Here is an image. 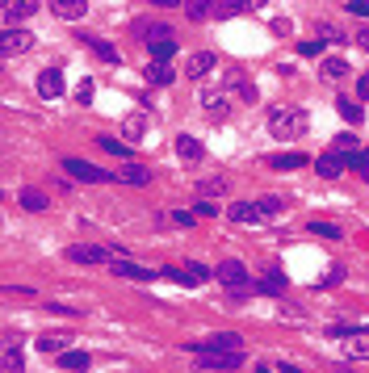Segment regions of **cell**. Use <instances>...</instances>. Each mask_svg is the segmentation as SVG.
<instances>
[{"label":"cell","instance_id":"cell-1","mask_svg":"<svg viewBox=\"0 0 369 373\" xmlns=\"http://www.w3.org/2000/svg\"><path fill=\"white\" fill-rule=\"evenodd\" d=\"M306 126H310V118H306L302 110H273V114H269V130H273L277 139H302Z\"/></svg>","mask_w":369,"mask_h":373},{"label":"cell","instance_id":"cell-2","mask_svg":"<svg viewBox=\"0 0 369 373\" xmlns=\"http://www.w3.org/2000/svg\"><path fill=\"white\" fill-rule=\"evenodd\" d=\"M63 172L72 177V181H80V185H97V181H105V177H110V172H101L97 164H88V159H63Z\"/></svg>","mask_w":369,"mask_h":373},{"label":"cell","instance_id":"cell-3","mask_svg":"<svg viewBox=\"0 0 369 373\" xmlns=\"http://www.w3.org/2000/svg\"><path fill=\"white\" fill-rule=\"evenodd\" d=\"M193 352H243V340L235 332H223V336H210V340H197Z\"/></svg>","mask_w":369,"mask_h":373},{"label":"cell","instance_id":"cell-4","mask_svg":"<svg viewBox=\"0 0 369 373\" xmlns=\"http://www.w3.org/2000/svg\"><path fill=\"white\" fill-rule=\"evenodd\" d=\"M30 42H34V34H30V30L9 26V30H5V38H0V50H5V59H13V55H26Z\"/></svg>","mask_w":369,"mask_h":373},{"label":"cell","instance_id":"cell-5","mask_svg":"<svg viewBox=\"0 0 369 373\" xmlns=\"http://www.w3.org/2000/svg\"><path fill=\"white\" fill-rule=\"evenodd\" d=\"M215 277L223 281V285H231V290H248V269L239 260H223L219 269H215Z\"/></svg>","mask_w":369,"mask_h":373},{"label":"cell","instance_id":"cell-6","mask_svg":"<svg viewBox=\"0 0 369 373\" xmlns=\"http://www.w3.org/2000/svg\"><path fill=\"white\" fill-rule=\"evenodd\" d=\"M239 365H243V352H201V369H210V373L239 369Z\"/></svg>","mask_w":369,"mask_h":373},{"label":"cell","instance_id":"cell-7","mask_svg":"<svg viewBox=\"0 0 369 373\" xmlns=\"http://www.w3.org/2000/svg\"><path fill=\"white\" fill-rule=\"evenodd\" d=\"M168 277H177L181 285H206L210 281V269L206 264H197V260H189V269H164Z\"/></svg>","mask_w":369,"mask_h":373},{"label":"cell","instance_id":"cell-8","mask_svg":"<svg viewBox=\"0 0 369 373\" xmlns=\"http://www.w3.org/2000/svg\"><path fill=\"white\" fill-rule=\"evenodd\" d=\"M227 214H231L235 223L252 227V223H260V219H265V210H260V201H235V205H227Z\"/></svg>","mask_w":369,"mask_h":373},{"label":"cell","instance_id":"cell-9","mask_svg":"<svg viewBox=\"0 0 369 373\" xmlns=\"http://www.w3.org/2000/svg\"><path fill=\"white\" fill-rule=\"evenodd\" d=\"M315 168H319V177L336 181V177L348 168V155H340V151H328V155H319V159H315Z\"/></svg>","mask_w":369,"mask_h":373},{"label":"cell","instance_id":"cell-10","mask_svg":"<svg viewBox=\"0 0 369 373\" xmlns=\"http://www.w3.org/2000/svg\"><path fill=\"white\" fill-rule=\"evenodd\" d=\"M50 13L63 17V21H80L88 13V0H50Z\"/></svg>","mask_w":369,"mask_h":373},{"label":"cell","instance_id":"cell-11","mask_svg":"<svg viewBox=\"0 0 369 373\" xmlns=\"http://www.w3.org/2000/svg\"><path fill=\"white\" fill-rule=\"evenodd\" d=\"M38 97H46V101H55V97H63V76H59L55 68H46V72L38 76Z\"/></svg>","mask_w":369,"mask_h":373},{"label":"cell","instance_id":"cell-12","mask_svg":"<svg viewBox=\"0 0 369 373\" xmlns=\"http://www.w3.org/2000/svg\"><path fill=\"white\" fill-rule=\"evenodd\" d=\"M114 181H122V185H134V189H143V185H151V172H147L143 164H126V168H118V172H114Z\"/></svg>","mask_w":369,"mask_h":373},{"label":"cell","instance_id":"cell-13","mask_svg":"<svg viewBox=\"0 0 369 373\" xmlns=\"http://www.w3.org/2000/svg\"><path fill=\"white\" fill-rule=\"evenodd\" d=\"M68 260H76V264H101L105 252L92 248V243H76V248H68Z\"/></svg>","mask_w":369,"mask_h":373},{"label":"cell","instance_id":"cell-14","mask_svg":"<svg viewBox=\"0 0 369 373\" xmlns=\"http://www.w3.org/2000/svg\"><path fill=\"white\" fill-rule=\"evenodd\" d=\"M17 205L30 210V214H42L50 201H46V193H38V189H21V193H17Z\"/></svg>","mask_w":369,"mask_h":373},{"label":"cell","instance_id":"cell-15","mask_svg":"<svg viewBox=\"0 0 369 373\" xmlns=\"http://www.w3.org/2000/svg\"><path fill=\"white\" fill-rule=\"evenodd\" d=\"M215 9H223V0H189L185 5V13H189V21H206Z\"/></svg>","mask_w":369,"mask_h":373},{"label":"cell","instance_id":"cell-16","mask_svg":"<svg viewBox=\"0 0 369 373\" xmlns=\"http://www.w3.org/2000/svg\"><path fill=\"white\" fill-rule=\"evenodd\" d=\"M302 164H306L302 151H277V155H269V168H281V172L286 168H302Z\"/></svg>","mask_w":369,"mask_h":373},{"label":"cell","instance_id":"cell-17","mask_svg":"<svg viewBox=\"0 0 369 373\" xmlns=\"http://www.w3.org/2000/svg\"><path fill=\"white\" fill-rule=\"evenodd\" d=\"M0 365H5V373H26V356L17 344H5V356H0Z\"/></svg>","mask_w":369,"mask_h":373},{"label":"cell","instance_id":"cell-18","mask_svg":"<svg viewBox=\"0 0 369 373\" xmlns=\"http://www.w3.org/2000/svg\"><path fill=\"white\" fill-rule=\"evenodd\" d=\"M114 273H118V277H130V281H147V277H155L151 269H143V264H130V260H118V264H114Z\"/></svg>","mask_w":369,"mask_h":373},{"label":"cell","instance_id":"cell-19","mask_svg":"<svg viewBox=\"0 0 369 373\" xmlns=\"http://www.w3.org/2000/svg\"><path fill=\"white\" fill-rule=\"evenodd\" d=\"M201 105H206V118H227V97L223 92H206Z\"/></svg>","mask_w":369,"mask_h":373},{"label":"cell","instance_id":"cell-20","mask_svg":"<svg viewBox=\"0 0 369 373\" xmlns=\"http://www.w3.org/2000/svg\"><path fill=\"white\" fill-rule=\"evenodd\" d=\"M210 68H215V55H210V50H197V55H189V76H193V80L206 76Z\"/></svg>","mask_w":369,"mask_h":373},{"label":"cell","instance_id":"cell-21","mask_svg":"<svg viewBox=\"0 0 369 373\" xmlns=\"http://www.w3.org/2000/svg\"><path fill=\"white\" fill-rule=\"evenodd\" d=\"M147 80H151V84H172V80H177V72H172L168 63H155V59H151V68H147Z\"/></svg>","mask_w":369,"mask_h":373},{"label":"cell","instance_id":"cell-22","mask_svg":"<svg viewBox=\"0 0 369 373\" xmlns=\"http://www.w3.org/2000/svg\"><path fill=\"white\" fill-rule=\"evenodd\" d=\"M38 348H42V352H68V336L46 332V336H38Z\"/></svg>","mask_w":369,"mask_h":373},{"label":"cell","instance_id":"cell-23","mask_svg":"<svg viewBox=\"0 0 369 373\" xmlns=\"http://www.w3.org/2000/svg\"><path fill=\"white\" fill-rule=\"evenodd\" d=\"M177 155H181V159H201V143L189 139V134H181V139H177Z\"/></svg>","mask_w":369,"mask_h":373},{"label":"cell","instance_id":"cell-24","mask_svg":"<svg viewBox=\"0 0 369 373\" xmlns=\"http://www.w3.org/2000/svg\"><path fill=\"white\" fill-rule=\"evenodd\" d=\"M147 46H151V59H155V63H168V59H172V50H177L172 38H164V42H147Z\"/></svg>","mask_w":369,"mask_h":373},{"label":"cell","instance_id":"cell-25","mask_svg":"<svg viewBox=\"0 0 369 373\" xmlns=\"http://www.w3.org/2000/svg\"><path fill=\"white\" fill-rule=\"evenodd\" d=\"M336 110H340V118H344V122H361V105H357V101L340 97V101H336Z\"/></svg>","mask_w":369,"mask_h":373},{"label":"cell","instance_id":"cell-26","mask_svg":"<svg viewBox=\"0 0 369 373\" xmlns=\"http://www.w3.org/2000/svg\"><path fill=\"white\" fill-rule=\"evenodd\" d=\"M323 76L328 80H344L348 76V63L344 59H323Z\"/></svg>","mask_w":369,"mask_h":373},{"label":"cell","instance_id":"cell-27","mask_svg":"<svg viewBox=\"0 0 369 373\" xmlns=\"http://www.w3.org/2000/svg\"><path fill=\"white\" fill-rule=\"evenodd\" d=\"M38 13V0H13L9 5V17H34Z\"/></svg>","mask_w":369,"mask_h":373},{"label":"cell","instance_id":"cell-28","mask_svg":"<svg viewBox=\"0 0 369 373\" xmlns=\"http://www.w3.org/2000/svg\"><path fill=\"white\" fill-rule=\"evenodd\" d=\"M348 168H352V172H361V181H369V151L348 155Z\"/></svg>","mask_w":369,"mask_h":373},{"label":"cell","instance_id":"cell-29","mask_svg":"<svg viewBox=\"0 0 369 373\" xmlns=\"http://www.w3.org/2000/svg\"><path fill=\"white\" fill-rule=\"evenodd\" d=\"M84 42H92V50H97V55H101L105 63H118V50H114L110 42H101V38H84Z\"/></svg>","mask_w":369,"mask_h":373},{"label":"cell","instance_id":"cell-30","mask_svg":"<svg viewBox=\"0 0 369 373\" xmlns=\"http://www.w3.org/2000/svg\"><path fill=\"white\" fill-rule=\"evenodd\" d=\"M97 143H101V147H105V151H114V155H122V159H126V155H130V147H126V143H118V139H114V134H97Z\"/></svg>","mask_w":369,"mask_h":373},{"label":"cell","instance_id":"cell-31","mask_svg":"<svg viewBox=\"0 0 369 373\" xmlns=\"http://www.w3.org/2000/svg\"><path fill=\"white\" fill-rule=\"evenodd\" d=\"M63 369H88V352H59Z\"/></svg>","mask_w":369,"mask_h":373},{"label":"cell","instance_id":"cell-32","mask_svg":"<svg viewBox=\"0 0 369 373\" xmlns=\"http://www.w3.org/2000/svg\"><path fill=\"white\" fill-rule=\"evenodd\" d=\"M344 352H348V356H357V361H369V340H361V336H357V340H348V344H344Z\"/></svg>","mask_w":369,"mask_h":373},{"label":"cell","instance_id":"cell-33","mask_svg":"<svg viewBox=\"0 0 369 373\" xmlns=\"http://www.w3.org/2000/svg\"><path fill=\"white\" fill-rule=\"evenodd\" d=\"M265 0H223V9L227 13H243V9H260Z\"/></svg>","mask_w":369,"mask_h":373},{"label":"cell","instance_id":"cell-34","mask_svg":"<svg viewBox=\"0 0 369 373\" xmlns=\"http://www.w3.org/2000/svg\"><path fill=\"white\" fill-rule=\"evenodd\" d=\"M310 231H315V235H323V239H340V227H336V223H319V219H315Z\"/></svg>","mask_w":369,"mask_h":373},{"label":"cell","instance_id":"cell-35","mask_svg":"<svg viewBox=\"0 0 369 373\" xmlns=\"http://www.w3.org/2000/svg\"><path fill=\"white\" fill-rule=\"evenodd\" d=\"M260 210H265V219H277L281 214V197H260Z\"/></svg>","mask_w":369,"mask_h":373},{"label":"cell","instance_id":"cell-36","mask_svg":"<svg viewBox=\"0 0 369 373\" xmlns=\"http://www.w3.org/2000/svg\"><path fill=\"white\" fill-rule=\"evenodd\" d=\"M319 38H323V42H352V38H348V34H340L336 26H319Z\"/></svg>","mask_w":369,"mask_h":373},{"label":"cell","instance_id":"cell-37","mask_svg":"<svg viewBox=\"0 0 369 373\" xmlns=\"http://www.w3.org/2000/svg\"><path fill=\"white\" fill-rule=\"evenodd\" d=\"M164 38H172L168 26H151V30H147V42H164Z\"/></svg>","mask_w":369,"mask_h":373},{"label":"cell","instance_id":"cell-38","mask_svg":"<svg viewBox=\"0 0 369 373\" xmlns=\"http://www.w3.org/2000/svg\"><path fill=\"white\" fill-rule=\"evenodd\" d=\"M143 130H147V122H143V118H139V114H134V118H130V122H126V134H130V139H139V134H143Z\"/></svg>","mask_w":369,"mask_h":373},{"label":"cell","instance_id":"cell-39","mask_svg":"<svg viewBox=\"0 0 369 373\" xmlns=\"http://www.w3.org/2000/svg\"><path fill=\"white\" fill-rule=\"evenodd\" d=\"M348 13L352 17H369V0H348Z\"/></svg>","mask_w":369,"mask_h":373},{"label":"cell","instance_id":"cell-40","mask_svg":"<svg viewBox=\"0 0 369 373\" xmlns=\"http://www.w3.org/2000/svg\"><path fill=\"white\" fill-rule=\"evenodd\" d=\"M76 101H80V105H88V101H92V80H84V84L76 88Z\"/></svg>","mask_w":369,"mask_h":373},{"label":"cell","instance_id":"cell-41","mask_svg":"<svg viewBox=\"0 0 369 373\" xmlns=\"http://www.w3.org/2000/svg\"><path fill=\"white\" fill-rule=\"evenodd\" d=\"M319 50H323V42H302V46H298V55L310 59V55H319Z\"/></svg>","mask_w":369,"mask_h":373},{"label":"cell","instance_id":"cell-42","mask_svg":"<svg viewBox=\"0 0 369 373\" xmlns=\"http://www.w3.org/2000/svg\"><path fill=\"white\" fill-rule=\"evenodd\" d=\"M352 147H357L352 134H336V151H352Z\"/></svg>","mask_w":369,"mask_h":373},{"label":"cell","instance_id":"cell-43","mask_svg":"<svg viewBox=\"0 0 369 373\" xmlns=\"http://www.w3.org/2000/svg\"><path fill=\"white\" fill-rule=\"evenodd\" d=\"M223 189H227V181H206L201 185V193H223Z\"/></svg>","mask_w":369,"mask_h":373},{"label":"cell","instance_id":"cell-44","mask_svg":"<svg viewBox=\"0 0 369 373\" xmlns=\"http://www.w3.org/2000/svg\"><path fill=\"white\" fill-rule=\"evenodd\" d=\"M352 42H357L361 50H369V30H357V34H352Z\"/></svg>","mask_w":369,"mask_h":373},{"label":"cell","instance_id":"cell-45","mask_svg":"<svg viewBox=\"0 0 369 373\" xmlns=\"http://www.w3.org/2000/svg\"><path fill=\"white\" fill-rule=\"evenodd\" d=\"M151 5H155V9H177L181 0H151Z\"/></svg>","mask_w":369,"mask_h":373},{"label":"cell","instance_id":"cell-46","mask_svg":"<svg viewBox=\"0 0 369 373\" xmlns=\"http://www.w3.org/2000/svg\"><path fill=\"white\" fill-rule=\"evenodd\" d=\"M357 92H361V97L369 101V76H361V84H357Z\"/></svg>","mask_w":369,"mask_h":373},{"label":"cell","instance_id":"cell-47","mask_svg":"<svg viewBox=\"0 0 369 373\" xmlns=\"http://www.w3.org/2000/svg\"><path fill=\"white\" fill-rule=\"evenodd\" d=\"M256 373H273V369H269V365H256Z\"/></svg>","mask_w":369,"mask_h":373},{"label":"cell","instance_id":"cell-48","mask_svg":"<svg viewBox=\"0 0 369 373\" xmlns=\"http://www.w3.org/2000/svg\"><path fill=\"white\" fill-rule=\"evenodd\" d=\"M281 373H302V369H294V365H286V369H281Z\"/></svg>","mask_w":369,"mask_h":373},{"label":"cell","instance_id":"cell-49","mask_svg":"<svg viewBox=\"0 0 369 373\" xmlns=\"http://www.w3.org/2000/svg\"><path fill=\"white\" fill-rule=\"evenodd\" d=\"M9 5H13V0H5V9H9Z\"/></svg>","mask_w":369,"mask_h":373},{"label":"cell","instance_id":"cell-50","mask_svg":"<svg viewBox=\"0 0 369 373\" xmlns=\"http://www.w3.org/2000/svg\"><path fill=\"white\" fill-rule=\"evenodd\" d=\"M365 332H369V323H365Z\"/></svg>","mask_w":369,"mask_h":373}]
</instances>
